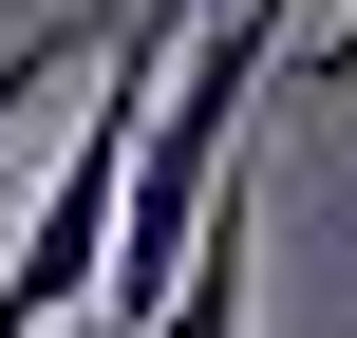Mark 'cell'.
I'll list each match as a JSON object with an SVG mask.
<instances>
[{
    "mask_svg": "<svg viewBox=\"0 0 357 338\" xmlns=\"http://www.w3.org/2000/svg\"><path fill=\"white\" fill-rule=\"evenodd\" d=\"M75 56H94V19H38V38H0V113H19V94H56Z\"/></svg>",
    "mask_w": 357,
    "mask_h": 338,
    "instance_id": "obj_1",
    "label": "cell"
}]
</instances>
